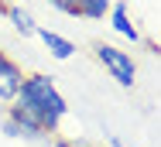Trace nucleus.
<instances>
[{
  "label": "nucleus",
  "mask_w": 161,
  "mask_h": 147,
  "mask_svg": "<svg viewBox=\"0 0 161 147\" xmlns=\"http://www.w3.org/2000/svg\"><path fill=\"white\" fill-rule=\"evenodd\" d=\"M48 7H55L58 14H69V17H75V3H72V0H48Z\"/></svg>",
  "instance_id": "obj_9"
},
{
  "label": "nucleus",
  "mask_w": 161,
  "mask_h": 147,
  "mask_svg": "<svg viewBox=\"0 0 161 147\" xmlns=\"http://www.w3.org/2000/svg\"><path fill=\"white\" fill-rule=\"evenodd\" d=\"M110 24H113V31H117L120 38H127L130 45L144 41V34H141V31H137V24L130 21V14H127V3H124V0L110 3Z\"/></svg>",
  "instance_id": "obj_4"
},
{
  "label": "nucleus",
  "mask_w": 161,
  "mask_h": 147,
  "mask_svg": "<svg viewBox=\"0 0 161 147\" xmlns=\"http://www.w3.org/2000/svg\"><path fill=\"white\" fill-rule=\"evenodd\" d=\"M34 34L41 38V45H45V48H48V52H52L55 58H62V62L69 58L72 52H75V45H72L69 38H62V34H55V31H48V28H38Z\"/></svg>",
  "instance_id": "obj_6"
},
{
  "label": "nucleus",
  "mask_w": 161,
  "mask_h": 147,
  "mask_svg": "<svg viewBox=\"0 0 161 147\" xmlns=\"http://www.w3.org/2000/svg\"><path fill=\"white\" fill-rule=\"evenodd\" d=\"M110 147H127V144H124L120 137H110Z\"/></svg>",
  "instance_id": "obj_11"
},
{
  "label": "nucleus",
  "mask_w": 161,
  "mask_h": 147,
  "mask_svg": "<svg viewBox=\"0 0 161 147\" xmlns=\"http://www.w3.org/2000/svg\"><path fill=\"white\" fill-rule=\"evenodd\" d=\"M75 3V17H89V21H103L110 14V0H72Z\"/></svg>",
  "instance_id": "obj_8"
},
{
  "label": "nucleus",
  "mask_w": 161,
  "mask_h": 147,
  "mask_svg": "<svg viewBox=\"0 0 161 147\" xmlns=\"http://www.w3.org/2000/svg\"><path fill=\"white\" fill-rule=\"evenodd\" d=\"M21 79H24L21 65L0 52V99H3V103L14 99V92H17V86H21Z\"/></svg>",
  "instance_id": "obj_5"
},
{
  "label": "nucleus",
  "mask_w": 161,
  "mask_h": 147,
  "mask_svg": "<svg viewBox=\"0 0 161 147\" xmlns=\"http://www.w3.org/2000/svg\"><path fill=\"white\" fill-rule=\"evenodd\" d=\"M48 147H72V144H69V140H62V137H58V140H52V144H48Z\"/></svg>",
  "instance_id": "obj_10"
},
{
  "label": "nucleus",
  "mask_w": 161,
  "mask_h": 147,
  "mask_svg": "<svg viewBox=\"0 0 161 147\" xmlns=\"http://www.w3.org/2000/svg\"><path fill=\"white\" fill-rule=\"evenodd\" d=\"M3 133L7 137H28V140H45L48 137L34 120H28L24 113H17L14 106H7V113H3Z\"/></svg>",
  "instance_id": "obj_3"
},
{
  "label": "nucleus",
  "mask_w": 161,
  "mask_h": 147,
  "mask_svg": "<svg viewBox=\"0 0 161 147\" xmlns=\"http://www.w3.org/2000/svg\"><path fill=\"white\" fill-rule=\"evenodd\" d=\"M3 14H7V21L14 24V31H21L24 38H31L34 31H38V24H34V17L24 10V7H17V3H3Z\"/></svg>",
  "instance_id": "obj_7"
},
{
  "label": "nucleus",
  "mask_w": 161,
  "mask_h": 147,
  "mask_svg": "<svg viewBox=\"0 0 161 147\" xmlns=\"http://www.w3.org/2000/svg\"><path fill=\"white\" fill-rule=\"evenodd\" d=\"M10 106H14L17 113H24L28 120H34L45 133H55L58 123L65 120V113H69V103H65L62 92L55 89L52 75H41V72L21 79V86L14 92Z\"/></svg>",
  "instance_id": "obj_1"
},
{
  "label": "nucleus",
  "mask_w": 161,
  "mask_h": 147,
  "mask_svg": "<svg viewBox=\"0 0 161 147\" xmlns=\"http://www.w3.org/2000/svg\"><path fill=\"white\" fill-rule=\"evenodd\" d=\"M93 55H96V62L120 82L124 89L134 86V75H137V65H134V58H130V52H120L117 45H103L99 41L96 48H93Z\"/></svg>",
  "instance_id": "obj_2"
}]
</instances>
